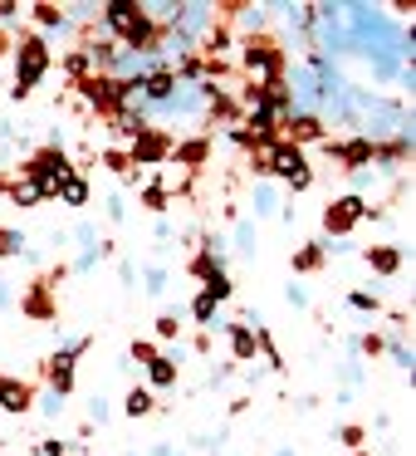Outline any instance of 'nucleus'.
Instances as JSON below:
<instances>
[{
	"label": "nucleus",
	"mask_w": 416,
	"mask_h": 456,
	"mask_svg": "<svg viewBox=\"0 0 416 456\" xmlns=\"http://www.w3.org/2000/svg\"><path fill=\"white\" fill-rule=\"evenodd\" d=\"M44 74H50V45H44L40 35H20V40H15V89H11V99L25 103Z\"/></svg>",
	"instance_id": "1"
},
{
	"label": "nucleus",
	"mask_w": 416,
	"mask_h": 456,
	"mask_svg": "<svg viewBox=\"0 0 416 456\" xmlns=\"http://www.w3.org/2000/svg\"><path fill=\"white\" fill-rule=\"evenodd\" d=\"M265 177H279L289 191H308V187H314V172H308V158H304V148H294V142H284V138H279L275 148H269Z\"/></svg>",
	"instance_id": "2"
},
{
	"label": "nucleus",
	"mask_w": 416,
	"mask_h": 456,
	"mask_svg": "<svg viewBox=\"0 0 416 456\" xmlns=\"http://www.w3.org/2000/svg\"><path fill=\"white\" fill-rule=\"evenodd\" d=\"M240 69L250 74L255 89H265V84L284 79V50L269 45V40H245V45H240Z\"/></svg>",
	"instance_id": "3"
},
{
	"label": "nucleus",
	"mask_w": 416,
	"mask_h": 456,
	"mask_svg": "<svg viewBox=\"0 0 416 456\" xmlns=\"http://www.w3.org/2000/svg\"><path fill=\"white\" fill-rule=\"evenodd\" d=\"M20 177H30L35 187L44 191V201H50L54 191H60V182L74 177V162H69V152H64V148H44V152H35V158L20 167Z\"/></svg>",
	"instance_id": "4"
},
{
	"label": "nucleus",
	"mask_w": 416,
	"mask_h": 456,
	"mask_svg": "<svg viewBox=\"0 0 416 456\" xmlns=\"http://www.w3.org/2000/svg\"><path fill=\"white\" fill-rule=\"evenodd\" d=\"M167 158H172V138L162 128H148L142 138L128 142V162H132V167H167Z\"/></svg>",
	"instance_id": "5"
},
{
	"label": "nucleus",
	"mask_w": 416,
	"mask_h": 456,
	"mask_svg": "<svg viewBox=\"0 0 416 456\" xmlns=\"http://www.w3.org/2000/svg\"><path fill=\"white\" fill-rule=\"evenodd\" d=\"M363 207H367V201L353 197V191L338 197V201H328V207H324V231H328V236H338V240H348V231L363 221Z\"/></svg>",
	"instance_id": "6"
},
{
	"label": "nucleus",
	"mask_w": 416,
	"mask_h": 456,
	"mask_svg": "<svg viewBox=\"0 0 416 456\" xmlns=\"http://www.w3.org/2000/svg\"><path fill=\"white\" fill-rule=\"evenodd\" d=\"M279 128L289 133L284 142H294V148H308V142H324L328 138V128H324V113H304V109H294Z\"/></svg>",
	"instance_id": "7"
},
{
	"label": "nucleus",
	"mask_w": 416,
	"mask_h": 456,
	"mask_svg": "<svg viewBox=\"0 0 416 456\" xmlns=\"http://www.w3.org/2000/svg\"><path fill=\"white\" fill-rule=\"evenodd\" d=\"M230 354H236V363H250L255 358V348H260V334H255V324L250 319H230Z\"/></svg>",
	"instance_id": "8"
},
{
	"label": "nucleus",
	"mask_w": 416,
	"mask_h": 456,
	"mask_svg": "<svg viewBox=\"0 0 416 456\" xmlns=\"http://www.w3.org/2000/svg\"><path fill=\"white\" fill-rule=\"evenodd\" d=\"M35 407V393L25 383H15V378H0V412H30Z\"/></svg>",
	"instance_id": "9"
},
{
	"label": "nucleus",
	"mask_w": 416,
	"mask_h": 456,
	"mask_svg": "<svg viewBox=\"0 0 416 456\" xmlns=\"http://www.w3.org/2000/svg\"><path fill=\"white\" fill-rule=\"evenodd\" d=\"M191 319H196V324H206L211 334H226V329H230V319H220V305L206 295V289H201V295L191 299Z\"/></svg>",
	"instance_id": "10"
},
{
	"label": "nucleus",
	"mask_w": 416,
	"mask_h": 456,
	"mask_svg": "<svg viewBox=\"0 0 416 456\" xmlns=\"http://www.w3.org/2000/svg\"><path fill=\"white\" fill-rule=\"evenodd\" d=\"M191 275H196L201 285L226 275V250H196V256H191Z\"/></svg>",
	"instance_id": "11"
},
{
	"label": "nucleus",
	"mask_w": 416,
	"mask_h": 456,
	"mask_svg": "<svg viewBox=\"0 0 416 456\" xmlns=\"http://www.w3.org/2000/svg\"><path fill=\"white\" fill-rule=\"evenodd\" d=\"M363 260L377 270V275H396V270H402V246H372Z\"/></svg>",
	"instance_id": "12"
},
{
	"label": "nucleus",
	"mask_w": 416,
	"mask_h": 456,
	"mask_svg": "<svg viewBox=\"0 0 416 456\" xmlns=\"http://www.w3.org/2000/svg\"><path fill=\"white\" fill-rule=\"evenodd\" d=\"M269 25V5H236V30L240 35H260Z\"/></svg>",
	"instance_id": "13"
},
{
	"label": "nucleus",
	"mask_w": 416,
	"mask_h": 456,
	"mask_svg": "<svg viewBox=\"0 0 416 456\" xmlns=\"http://www.w3.org/2000/svg\"><path fill=\"white\" fill-rule=\"evenodd\" d=\"M54 197H60L64 207H89V177H84V172H74V177H64Z\"/></svg>",
	"instance_id": "14"
},
{
	"label": "nucleus",
	"mask_w": 416,
	"mask_h": 456,
	"mask_svg": "<svg viewBox=\"0 0 416 456\" xmlns=\"http://www.w3.org/2000/svg\"><path fill=\"white\" fill-rule=\"evenodd\" d=\"M123 412H128V417H152V412H157V397H152V387H128V397H123Z\"/></svg>",
	"instance_id": "15"
},
{
	"label": "nucleus",
	"mask_w": 416,
	"mask_h": 456,
	"mask_svg": "<svg viewBox=\"0 0 416 456\" xmlns=\"http://www.w3.org/2000/svg\"><path fill=\"white\" fill-rule=\"evenodd\" d=\"M148 128H152V123H142V118H138V113H132V109H118V113H113V133H118L123 142L142 138V133H148Z\"/></svg>",
	"instance_id": "16"
},
{
	"label": "nucleus",
	"mask_w": 416,
	"mask_h": 456,
	"mask_svg": "<svg viewBox=\"0 0 416 456\" xmlns=\"http://www.w3.org/2000/svg\"><path fill=\"white\" fill-rule=\"evenodd\" d=\"M148 383L152 387H172V383H177V358H172V354L152 358V363H148Z\"/></svg>",
	"instance_id": "17"
},
{
	"label": "nucleus",
	"mask_w": 416,
	"mask_h": 456,
	"mask_svg": "<svg viewBox=\"0 0 416 456\" xmlns=\"http://www.w3.org/2000/svg\"><path fill=\"white\" fill-rule=\"evenodd\" d=\"M30 11H35V25H40V30H50V35L54 30H60V35L69 30V15H64L60 5H30Z\"/></svg>",
	"instance_id": "18"
},
{
	"label": "nucleus",
	"mask_w": 416,
	"mask_h": 456,
	"mask_svg": "<svg viewBox=\"0 0 416 456\" xmlns=\"http://www.w3.org/2000/svg\"><path fill=\"white\" fill-rule=\"evenodd\" d=\"M324 260H328V256H324V240H308V246L294 256V270H299V275H308V270H318Z\"/></svg>",
	"instance_id": "19"
},
{
	"label": "nucleus",
	"mask_w": 416,
	"mask_h": 456,
	"mask_svg": "<svg viewBox=\"0 0 416 456\" xmlns=\"http://www.w3.org/2000/svg\"><path fill=\"white\" fill-rule=\"evenodd\" d=\"M64 74H69L74 84L93 79V64H89V54H84V50H69V54H64Z\"/></svg>",
	"instance_id": "20"
},
{
	"label": "nucleus",
	"mask_w": 416,
	"mask_h": 456,
	"mask_svg": "<svg viewBox=\"0 0 416 456\" xmlns=\"http://www.w3.org/2000/svg\"><path fill=\"white\" fill-rule=\"evenodd\" d=\"M250 207H255V216H269V211L279 207V191L269 187V182H255V197H250Z\"/></svg>",
	"instance_id": "21"
},
{
	"label": "nucleus",
	"mask_w": 416,
	"mask_h": 456,
	"mask_svg": "<svg viewBox=\"0 0 416 456\" xmlns=\"http://www.w3.org/2000/svg\"><path fill=\"white\" fill-rule=\"evenodd\" d=\"M11 201L15 207H35V201H44V191L35 187L30 177H20V182H11Z\"/></svg>",
	"instance_id": "22"
},
{
	"label": "nucleus",
	"mask_w": 416,
	"mask_h": 456,
	"mask_svg": "<svg viewBox=\"0 0 416 456\" xmlns=\"http://www.w3.org/2000/svg\"><path fill=\"white\" fill-rule=\"evenodd\" d=\"M25 231H15V226H0V256H25Z\"/></svg>",
	"instance_id": "23"
},
{
	"label": "nucleus",
	"mask_w": 416,
	"mask_h": 456,
	"mask_svg": "<svg viewBox=\"0 0 416 456\" xmlns=\"http://www.w3.org/2000/svg\"><path fill=\"white\" fill-rule=\"evenodd\" d=\"M25 314H35V319H50V314H54V305H50V295H44V285L25 295Z\"/></svg>",
	"instance_id": "24"
},
{
	"label": "nucleus",
	"mask_w": 416,
	"mask_h": 456,
	"mask_svg": "<svg viewBox=\"0 0 416 456\" xmlns=\"http://www.w3.org/2000/svg\"><path fill=\"white\" fill-rule=\"evenodd\" d=\"M142 207H148V211H157V216H162V211L172 207V197L157 187V182H148V187H142Z\"/></svg>",
	"instance_id": "25"
},
{
	"label": "nucleus",
	"mask_w": 416,
	"mask_h": 456,
	"mask_svg": "<svg viewBox=\"0 0 416 456\" xmlns=\"http://www.w3.org/2000/svg\"><path fill=\"white\" fill-rule=\"evenodd\" d=\"M206 295L216 299V305H226V299L236 295V280H230V275H216V280H206Z\"/></svg>",
	"instance_id": "26"
},
{
	"label": "nucleus",
	"mask_w": 416,
	"mask_h": 456,
	"mask_svg": "<svg viewBox=\"0 0 416 456\" xmlns=\"http://www.w3.org/2000/svg\"><path fill=\"white\" fill-rule=\"evenodd\" d=\"M167 265H148V295H167Z\"/></svg>",
	"instance_id": "27"
},
{
	"label": "nucleus",
	"mask_w": 416,
	"mask_h": 456,
	"mask_svg": "<svg viewBox=\"0 0 416 456\" xmlns=\"http://www.w3.org/2000/svg\"><path fill=\"white\" fill-rule=\"evenodd\" d=\"M128 354H132V363H142V368H148L152 358H157V344H148V338H132V348H128Z\"/></svg>",
	"instance_id": "28"
},
{
	"label": "nucleus",
	"mask_w": 416,
	"mask_h": 456,
	"mask_svg": "<svg viewBox=\"0 0 416 456\" xmlns=\"http://www.w3.org/2000/svg\"><path fill=\"white\" fill-rule=\"evenodd\" d=\"M236 250H245V256L255 250V221H240L236 226Z\"/></svg>",
	"instance_id": "29"
},
{
	"label": "nucleus",
	"mask_w": 416,
	"mask_h": 456,
	"mask_svg": "<svg viewBox=\"0 0 416 456\" xmlns=\"http://www.w3.org/2000/svg\"><path fill=\"white\" fill-rule=\"evenodd\" d=\"M348 305L363 309V314H377V309H382V305H377V295H367V289H353V295H348Z\"/></svg>",
	"instance_id": "30"
},
{
	"label": "nucleus",
	"mask_w": 416,
	"mask_h": 456,
	"mask_svg": "<svg viewBox=\"0 0 416 456\" xmlns=\"http://www.w3.org/2000/svg\"><path fill=\"white\" fill-rule=\"evenodd\" d=\"M35 456H69V442H60V436H44V442L35 446Z\"/></svg>",
	"instance_id": "31"
},
{
	"label": "nucleus",
	"mask_w": 416,
	"mask_h": 456,
	"mask_svg": "<svg viewBox=\"0 0 416 456\" xmlns=\"http://www.w3.org/2000/svg\"><path fill=\"white\" fill-rule=\"evenodd\" d=\"M103 162H108V167H113V172H118V177H123V172H132V162H128V152H118V148H108V152H103Z\"/></svg>",
	"instance_id": "32"
},
{
	"label": "nucleus",
	"mask_w": 416,
	"mask_h": 456,
	"mask_svg": "<svg viewBox=\"0 0 416 456\" xmlns=\"http://www.w3.org/2000/svg\"><path fill=\"white\" fill-rule=\"evenodd\" d=\"M103 211H108V221H123V216H128V197H123V191H113Z\"/></svg>",
	"instance_id": "33"
},
{
	"label": "nucleus",
	"mask_w": 416,
	"mask_h": 456,
	"mask_svg": "<svg viewBox=\"0 0 416 456\" xmlns=\"http://www.w3.org/2000/svg\"><path fill=\"white\" fill-rule=\"evenodd\" d=\"M338 442H343V446H353V452H357V446H363V427H353V422H348V427H338Z\"/></svg>",
	"instance_id": "34"
},
{
	"label": "nucleus",
	"mask_w": 416,
	"mask_h": 456,
	"mask_svg": "<svg viewBox=\"0 0 416 456\" xmlns=\"http://www.w3.org/2000/svg\"><path fill=\"white\" fill-rule=\"evenodd\" d=\"M108 417H113V407L103 403V397H93V407H89V427H93V422L103 427V422H108Z\"/></svg>",
	"instance_id": "35"
},
{
	"label": "nucleus",
	"mask_w": 416,
	"mask_h": 456,
	"mask_svg": "<svg viewBox=\"0 0 416 456\" xmlns=\"http://www.w3.org/2000/svg\"><path fill=\"white\" fill-rule=\"evenodd\" d=\"M40 412H44V417H60V412H64V397H60V393H44V397H40Z\"/></svg>",
	"instance_id": "36"
},
{
	"label": "nucleus",
	"mask_w": 416,
	"mask_h": 456,
	"mask_svg": "<svg viewBox=\"0 0 416 456\" xmlns=\"http://www.w3.org/2000/svg\"><path fill=\"white\" fill-rule=\"evenodd\" d=\"M177 334H181L177 314H162V319H157V338H177Z\"/></svg>",
	"instance_id": "37"
},
{
	"label": "nucleus",
	"mask_w": 416,
	"mask_h": 456,
	"mask_svg": "<svg viewBox=\"0 0 416 456\" xmlns=\"http://www.w3.org/2000/svg\"><path fill=\"white\" fill-rule=\"evenodd\" d=\"M284 299H289L294 309H304V305H308V289H304V285H289V289H284Z\"/></svg>",
	"instance_id": "38"
},
{
	"label": "nucleus",
	"mask_w": 416,
	"mask_h": 456,
	"mask_svg": "<svg viewBox=\"0 0 416 456\" xmlns=\"http://www.w3.org/2000/svg\"><path fill=\"white\" fill-rule=\"evenodd\" d=\"M74 236H79V240H84V250H89V246H93V240H99V231H93V226H89V221H79V226H74Z\"/></svg>",
	"instance_id": "39"
},
{
	"label": "nucleus",
	"mask_w": 416,
	"mask_h": 456,
	"mask_svg": "<svg viewBox=\"0 0 416 456\" xmlns=\"http://www.w3.org/2000/svg\"><path fill=\"white\" fill-rule=\"evenodd\" d=\"M230 373H236V368H230V363H220V368H211V387H216V383H226V378Z\"/></svg>",
	"instance_id": "40"
},
{
	"label": "nucleus",
	"mask_w": 416,
	"mask_h": 456,
	"mask_svg": "<svg viewBox=\"0 0 416 456\" xmlns=\"http://www.w3.org/2000/svg\"><path fill=\"white\" fill-rule=\"evenodd\" d=\"M357 378H363V368H357V363H343V383H348V387H353V383H357Z\"/></svg>",
	"instance_id": "41"
},
{
	"label": "nucleus",
	"mask_w": 416,
	"mask_h": 456,
	"mask_svg": "<svg viewBox=\"0 0 416 456\" xmlns=\"http://www.w3.org/2000/svg\"><path fill=\"white\" fill-rule=\"evenodd\" d=\"M11 299H15V289H11V280H0V309L11 305Z\"/></svg>",
	"instance_id": "42"
},
{
	"label": "nucleus",
	"mask_w": 416,
	"mask_h": 456,
	"mask_svg": "<svg viewBox=\"0 0 416 456\" xmlns=\"http://www.w3.org/2000/svg\"><path fill=\"white\" fill-rule=\"evenodd\" d=\"M275 456H294V452H289V446H284V452H275Z\"/></svg>",
	"instance_id": "43"
},
{
	"label": "nucleus",
	"mask_w": 416,
	"mask_h": 456,
	"mask_svg": "<svg viewBox=\"0 0 416 456\" xmlns=\"http://www.w3.org/2000/svg\"><path fill=\"white\" fill-rule=\"evenodd\" d=\"M353 456H367V452H353Z\"/></svg>",
	"instance_id": "44"
}]
</instances>
